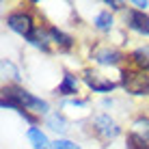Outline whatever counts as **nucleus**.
Masks as SVG:
<instances>
[{"mask_svg": "<svg viewBox=\"0 0 149 149\" xmlns=\"http://www.w3.org/2000/svg\"><path fill=\"white\" fill-rule=\"evenodd\" d=\"M2 108H11L15 112H33V115H50V104L41 97L33 95L30 91L22 89V86H15V84H9L2 89Z\"/></svg>", "mask_w": 149, "mask_h": 149, "instance_id": "obj_1", "label": "nucleus"}, {"mask_svg": "<svg viewBox=\"0 0 149 149\" xmlns=\"http://www.w3.org/2000/svg\"><path fill=\"white\" fill-rule=\"evenodd\" d=\"M119 84L123 86V91L130 93V95H136V97L149 95V74H147V71H141V69H123Z\"/></svg>", "mask_w": 149, "mask_h": 149, "instance_id": "obj_2", "label": "nucleus"}, {"mask_svg": "<svg viewBox=\"0 0 149 149\" xmlns=\"http://www.w3.org/2000/svg\"><path fill=\"white\" fill-rule=\"evenodd\" d=\"M127 149H149V117L141 115L130 123Z\"/></svg>", "mask_w": 149, "mask_h": 149, "instance_id": "obj_3", "label": "nucleus"}, {"mask_svg": "<svg viewBox=\"0 0 149 149\" xmlns=\"http://www.w3.org/2000/svg\"><path fill=\"white\" fill-rule=\"evenodd\" d=\"M7 26L13 30V33H17V35H22L24 39H28L30 35H33V30L37 28L35 26V17H33V13L30 11H24V9H19V11H11L7 15Z\"/></svg>", "mask_w": 149, "mask_h": 149, "instance_id": "obj_4", "label": "nucleus"}, {"mask_svg": "<svg viewBox=\"0 0 149 149\" xmlns=\"http://www.w3.org/2000/svg\"><path fill=\"white\" fill-rule=\"evenodd\" d=\"M91 125H93V132L102 141H112V138H117L121 134L119 123L112 119L110 115H106V112H97L93 119H91Z\"/></svg>", "mask_w": 149, "mask_h": 149, "instance_id": "obj_5", "label": "nucleus"}, {"mask_svg": "<svg viewBox=\"0 0 149 149\" xmlns=\"http://www.w3.org/2000/svg\"><path fill=\"white\" fill-rule=\"evenodd\" d=\"M91 61L95 65H102V67H117V65L123 63V54L117 48H110V45H100L91 52Z\"/></svg>", "mask_w": 149, "mask_h": 149, "instance_id": "obj_6", "label": "nucleus"}, {"mask_svg": "<svg viewBox=\"0 0 149 149\" xmlns=\"http://www.w3.org/2000/svg\"><path fill=\"white\" fill-rule=\"evenodd\" d=\"M84 82L93 93H110L112 89L117 86V82H112L110 78H104L100 71H93V69H84Z\"/></svg>", "mask_w": 149, "mask_h": 149, "instance_id": "obj_7", "label": "nucleus"}, {"mask_svg": "<svg viewBox=\"0 0 149 149\" xmlns=\"http://www.w3.org/2000/svg\"><path fill=\"white\" fill-rule=\"evenodd\" d=\"M125 26L138 35H143V37H149V15L145 11H138V9H127Z\"/></svg>", "mask_w": 149, "mask_h": 149, "instance_id": "obj_8", "label": "nucleus"}, {"mask_svg": "<svg viewBox=\"0 0 149 149\" xmlns=\"http://www.w3.org/2000/svg\"><path fill=\"white\" fill-rule=\"evenodd\" d=\"M30 45H35V48H39L41 52H50V43H52V37H50V28H41L37 26L33 30V35L26 39Z\"/></svg>", "mask_w": 149, "mask_h": 149, "instance_id": "obj_9", "label": "nucleus"}, {"mask_svg": "<svg viewBox=\"0 0 149 149\" xmlns=\"http://www.w3.org/2000/svg\"><path fill=\"white\" fill-rule=\"evenodd\" d=\"M78 89H80L78 76L65 71V74H63V80H61L58 89H56V93H58L61 97H69V95H78Z\"/></svg>", "mask_w": 149, "mask_h": 149, "instance_id": "obj_10", "label": "nucleus"}, {"mask_svg": "<svg viewBox=\"0 0 149 149\" xmlns=\"http://www.w3.org/2000/svg\"><path fill=\"white\" fill-rule=\"evenodd\" d=\"M45 127L52 130V132H56V134H61V136H65L69 132V123H67V119H65L58 110L50 112V115L45 117Z\"/></svg>", "mask_w": 149, "mask_h": 149, "instance_id": "obj_11", "label": "nucleus"}, {"mask_svg": "<svg viewBox=\"0 0 149 149\" xmlns=\"http://www.w3.org/2000/svg\"><path fill=\"white\" fill-rule=\"evenodd\" d=\"M130 61L134 63V67H136V69L147 71V74H149V43H145V45H138L136 50H132Z\"/></svg>", "mask_w": 149, "mask_h": 149, "instance_id": "obj_12", "label": "nucleus"}, {"mask_svg": "<svg viewBox=\"0 0 149 149\" xmlns=\"http://www.w3.org/2000/svg\"><path fill=\"white\" fill-rule=\"evenodd\" d=\"M26 138L30 141V145L35 149H50V145H52V143L48 141V136H45V132L37 125H30L26 130Z\"/></svg>", "mask_w": 149, "mask_h": 149, "instance_id": "obj_13", "label": "nucleus"}, {"mask_svg": "<svg viewBox=\"0 0 149 149\" xmlns=\"http://www.w3.org/2000/svg\"><path fill=\"white\" fill-rule=\"evenodd\" d=\"M50 37H52V43H56L61 50H69V48H74V43H76V39L71 37V35L63 33V30L56 28V26H50Z\"/></svg>", "mask_w": 149, "mask_h": 149, "instance_id": "obj_14", "label": "nucleus"}, {"mask_svg": "<svg viewBox=\"0 0 149 149\" xmlns=\"http://www.w3.org/2000/svg\"><path fill=\"white\" fill-rule=\"evenodd\" d=\"M112 24H115V17H112L110 11H100L95 15V19H93V26L100 30V33H110Z\"/></svg>", "mask_w": 149, "mask_h": 149, "instance_id": "obj_15", "label": "nucleus"}, {"mask_svg": "<svg viewBox=\"0 0 149 149\" xmlns=\"http://www.w3.org/2000/svg\"><path fill=\"white\" fill-rule=\"evenodd\" d=\"M50 149H80V145L69 141V138H56L52 145H50Z\"/></svg>", "mask_w": 149, "mask_h": 149, "instance_id": "obj_16", "label": "nucleus"}, {"mask_svg": "<svg viewBox=\"0 0 149 149\" xmlns=\"http://www.w3.org/2000/svg\"><path fill=\"white\" fill-rule=\"evenodd\" d=\"M7 71L11 74V78H13L15 82L19 80V71L15 69V65L11 63V61H7V58H4V61H2V74H7Z\"/></svg>", "mask_w": 149, "mask_h": 149, "instance_id": "obj_17", "label": "nucleus"}, {"mask_svg": "<svg viewBox=\"0 0 149 149\" xmlns=\"http://www.w3.org/2000/svg\"><path fill=\"white\" fill-rule=\"evenodd\" d=\"M132 4H134V9H138V11H145V9L149 7V2H141V0H134Z\"/></svg>", "mask_w": 149, "mask_h": 149, "instance_id": "obj_18", "label": "nucleus"}, {"mask_svg": "<svg viewBox=\"0 0 149 149\" xmlns=\"http://www.w3.org/2000/svg\"><path fill=\"white\" fill-rule=\"evenodd\" d=\"M106 7H110V9H115V11H117V9H121V2H115V0L110 2V0H108V2H106Z\"/></svg>", "mask_w": 149, "mask_h": 149, "instance_id": "obj_19", "label": "nucleus"}]
</instances>
